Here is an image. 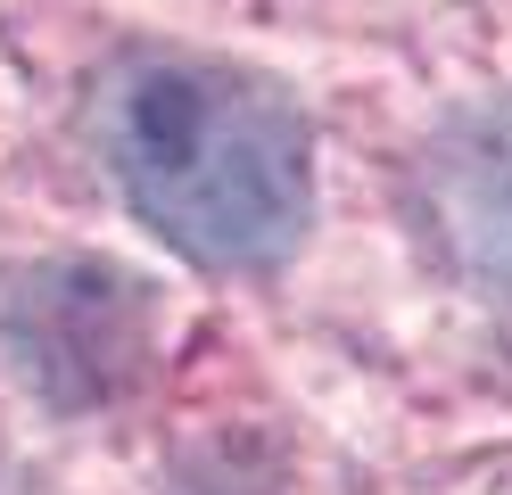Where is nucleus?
<instances>
[{"label": "nucleus", "instance_id": "obj_1", "mask_svg": "<svg viewBox=\"0 0 512 495\" xmlns=\"http://www.w3.org/2000/svg\"><path fill=\"white\" fill-rule=\"evenodd\" d=\"M124 198L207 264H265L306 223V132L265 83L199 58H133L100 91Z\"/></svg>", "mask_w": 512, "mask_h": 495}, {"label": "nucleus", "instance_id": "obj_3", "mask_svg": "<svg viewBox=\"0 0 512 495\" xmlns=\"http://www.w3.org/2000/svg\"><path fill=\"white\" fill-rule=\"evenodd\" d=\"M430 215L463 264L512 281V108L455 124L430 157Z\"/></svg>", "mask_w": 512, "mask_h": 495}, {"label": "nucleus", "instance_id": "obj_2", "mask_svg": "<svg viewBox=\"0 0 512 495\" xmlns=\"http://www.w3.org/2000/svg\"><path fill=\"white\" fill-rule=\"evenodd\" d=\"M9 339H17L25 380L58 413L116 405L149 372V289L100 256L42 264V273H25L9 306Z\"/></svg>", "mask_w": 512, "mask_h": 495}]
</instances>
